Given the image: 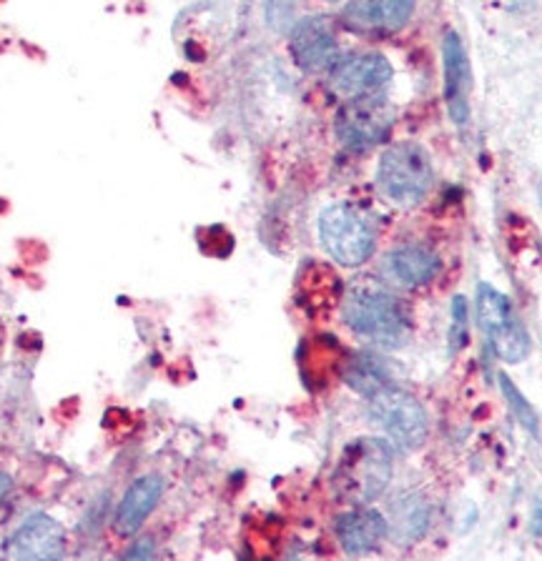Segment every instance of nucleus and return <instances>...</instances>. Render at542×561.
<instances>
[{
  "label": "nucleus",
  "mask_w": 542,
  "mask_h": 561,
  "mask_svg": "<svg viewBox=\"0 0 542 561\" xmlns=\"http://www.w3.org/2000/svg\"><path fill=\"white\" fill-rule=\"evenodd\" d=\"M339 547H342L349 557L370 554L387 537V519L370 506H354L339 516L335 524Z\"/></svg>",
  "instance_id": "nucleus-13"
},
{
  "label": "nucleus",
  "mask_w": 542,
  "mask_h": 561,
  "mask_svg": "<svg viewBox=\"0 0 542 561\" xmlns=\"http://www.w3.org/2000/svg\"><path fill=\"white\" fill-rule=\"evenodd\" d=\"M430 526V512L427 504L417 496H405L395 504V514H392V531L399 543L417 541Z\"/></svg>",
  "instance_id": "nucleus-17"
},
{
  "label": "nucleus",
  "mask_w": 542,
  "mask_h": 561,
  "mask_svg": "<svg viewBox=\"0 0 542 561\" xmlns=\"http://www.w3.org/2000/svg\"><path fill=\"white\" fill-rule=\"evenodd\" d=\"M345 323L380 348H402L409 341V316L387 286L362 278L349 286L342 304Z\"/></svg>",
  "instance_id": "nucleus-1"
},
{
  "label": "nucleus",
  "mask_w": 542,
  "mask_h": 561,
  "mask_svg": "<svg viewBox=\"0 0 542 561\" xmlns=\"http://www.w3.org/2000/svg\"><path fill=\"white\" fill-rule=\"evenodd\" d=\"M302 0H267V21L271 31L284 33L292 31L296 23L302 21Z\"/></svg>",
  "instance_id": "nucleus-19"
},
{
  "label": "nucleus",
  "mask_w": 542,
  "mask_h": 561,
  "mask_svg": "<svg viewBox=\"0 0 542 561\" xmlns=\"http://www.w3.org/2000/svg\"><path fill=\"white\" fill-rule=\"evenodd\" d=\"M538 198H540V204H542V181H540V186H538Z\"/></svg>",
  "instance_id": "nucleus-24"
},
{
  "label": "nucleus",
  "mask_w": 542,
  "mask_h": 561,
  "mask_svg": "<svg viewBox=\"0 0 542 561\" xmlns=\"http://www.w3.org/2000/svg\"><path fill=\"white\" fill-rule=\"evenodd\" d=\"M319 239L339 266L357 268L377 249V228L360 206L335 204L321 210Z\"/></svg>",
  "instance_id": "nucleus-3"
},
{
  "label": "nucleus",
  "mask_w": 542,
  "mask_h": 561,
  "mask_svg": "<svg viewBox=\"0 0 542 561\" xmlns=\"http://www.w3.org/2000/svg\"><path fill=\"white\" fill-rule=\"evenodd\" d=\"M434 171L430 153L415 140L389 146L377 165V186L382 196L399 208H413L427 196Z\"/></svg>",
  "instance_id": "nucleus-4"
},
{
  "label": "nucleus",
  "mask_w": 542,
  "mask_h": 561,
  "mask_svg": "<svg viewBox=\"0 0 542 561\" xmlns=\"http://www.w3.org/2000/svg\"><path fill=\"white\" fill-rule=\"evenodd\" d=\"M500 389H503V397L507 401V407H510V411L515 414V419L520 421V424L528 428L530 434H540V419H538V411L532 409V403L522 397V391L518 389V386L512 383L510 376L500 374Z\"/></svg>",
  "instance_id": "nucleus-18"
},
{
  "label": "nucleus",
  "mask_w": 542,
  "mask_h": 561,
  "mask_svg": "<svg viewBox=\"0 0 542 561\" xmlns=\"http://www.w3.org/2000/svg\"><path fill=\"white\" fill-rule=\"evenodd\" d=\"M465 344H467V304H465V298L458 296V298H454V301H452L450 354L454 356Z\"/></svg>",
  "instance_id": "nucleus-20"
},
{
  "label": "nucleus",
  "mask_w": 542,
  "mask_h": 561,
  "mask_svg": "<svg viewBox=\"0 0 542 561\" xmlns=\"http://www.w3.org/2000/svg\"><path fill=\"white\" fill-rule=\"evenodd\" d=\"M503 5H512V3H520V0H500Z\"/></svg>",
  "instance_id": "nucleus-23"
},
{
  "label": "nucleus",
  "mask_w": 542,
  "mask_h": 561,
  "mask_svg": "<svg viewBox=\"0 0 542 561\" xmlns=\"http://www.w3.org/2000/svg\"><path fill=\"white\" fill-rule=\"evenodd\" d=\"M415 13V0H349L342 11L347 28L364 35L397 33Z\"/></svg>",
  "instance_id": "nucleus-11"
},
{
  "label": "nucleus",
  "mask_w": 542,
  "mask_h": 561,
  "mask_svg": "<svg viewBox=\"0 0 542 561\" xmlns=\"http://www.w3.org/2000/svg\"><path fill=\"white\" fill-rule=\"evenodd\" d=\"M372 424L402 451H415L427 442V411L407 389L397 383L384 386L366 401Z\"/></svg>",
  "instance_id": "nucleus-5"
},
{
  "label": "nucleus",
  "mask_w": 542,
  "mask_h": 561,
  "mask_svg": "<svg viewBox=\"0 0 542 561\" xmlns=\"http://www.w3.org/2000/svg\"><path fill=\"white\" fill-rule=\"evenodd\" d=\"M345 381L366 399H370L372 393L382 391L384 386L395 383L387 364L374 354H357L345 368Z\"/></svg>",
  "instance_id": "nucleus-16"
},
{
  "label": "nucleus",
  "mask_w": 542,
  "mask_h": 561,
  "mask_svg": "<svg viewBox=\"0 0 542 561\" xmlns=\"http://www.w3.org/2000/svg\"><path fill=\"white\" fill-rule=\"evenodd\" d=\"M392 449L382 438H354L339 456L331 486L345 504L364 506L377 499L392 481Z\"/></svg>",
  "instance_id": "nucleus-2"
},
{
  "label": "nucleus",
  "mask_w": 542,
  "mask_h": 561,
  "mask_svg": "<svg viewBox=\"0 0 542 561\" xmlns=\"http://www.w3.org/2000/svg\"><path fill=\"white\" fill-rule=\"evenodd\" d=\"M292 58L307 73H325L339 60V41L335 23L325 15L302 18L292 28Z\"/></svg>",
  "instance_id": "nucleus-9"
},
{
  "label": "nucleus",
  "mask_w": 542,
  "mask_h": 561,
  "mask_svg": "<svg viewBox=\"0 0 542 561\" xmlns=\"http://www.w3.org/2000/svg\"><path fill=\"white\" fill-rule=\"evenodd\" d=\"M477 321L483 329L489 348L505 364H520L530 356V333L512 309L510 298L497 291L495 286H477Z\"/></svg>",
  "instance_id": "nucleus-6"
},
{
  "label": "nucleus",
  "mask_w": 542,
  "mask_h": 561,
  "mask_svg": "<svg viewBox=\"0 0 542 561\" xmlns=\"http://www.w3.org/2000/svg\"><path fill=\"white\" fill-rule=\"evenodd\" d=\"M389 278H395L397 284L415 288L427 286L430 280L442 271V261L434 251L425 249V245H399L384 261Z\"/></svg>",
  "instance_id": "nucleus-15"
},
{
  "label": "nucleus",
  "mask_w": 542,
  "mask_h": 561,
  "mask_svg": "<svg viewBox=\"0 0 542 561\" xmlns=\"http://www.w3.org/2000/svg\"><path fill=\"white\" fill-rule=\"evenodd\" d=\"M392 64L380 53H352V56H339L335 66L329 68V88L339 99H362V95H377L389 85Z\"/></svg>",
  "instance_id": "nucleus-8"
},
{
  "label": "nucleus",
  "mask_w": 542,
  "mask_h": 561,
  "mask_svg": "<svg viewBox=\"0 0 542 561\" xmlns=\"http://www.w3.org/2000/svg\"><path fill=\"white\" fill-rule=\"evenodd\" d=\"M11 486H13L11 477H5V473H0V502H3V499L8 496V491H11Z\"/></svg>",
  "instance_id": "nucleus-22"
},
{
  "label": "nucleus",
  "mask_w": 542,
  "mask_h": 561,
  "mask_svg": "<svg viewBox=\"0 0 542 561\" xmlns=\"http://www.w3.org/2000/svg\"><path fill=\"white\" fill-rule=\"evenodd\" d=\"M442 70H444V101H448L450 118L458 126H467L470 121V64L460 35L454 31L444 33L442 41Z\"/></svg>",
  "instance_id": "nucleus-12"
},
{
  "label": "nucleus",
  "mask_w": 542,
  "mask_h": 561,
  "mask_svg": "<svg viewBox=\"0 0 542 561\" xmlns=\"http://www.w3.org/2000/svg\"><path fill=\"white\" fill-rule=\"evenodd\" d=\"M161 494H163L161 477H154L151 473V477H142L138 481H134L124 494V499H121L116 516H113V529H116V534H121V537H134L148 516H151Z\"/></svg>",
  "instance_id": "nucleus-14"
},
{
  "label": "nucleus",
  "mask_w": 542,
  "mask_h": 561,
  "mask_svg": "<svg viewBox=\"0 0 542 561\" xmlns=\"http://www.w3.org/2000/svg\"><path fill=\"white\" fill-rule=\"evenodd\" d=\"M395 126V108L387 99L377 95H362V99L345 101L335 118V136L347 151L362 153L370 151L389 136Z\"/></svg>",
  "instance_id": "nucleus-7"
},
{
  "label": "nucleus",
  "mask_w": 542,
  "mask_h": 561,
  "mask_svg": "<svg viewBox=\"0 0 542 561\" xmlns=\"http://www.w3.org/2000/svg\"><path fill=\"white\" fill-rule=\"evenodd\" d=\"M530 529H532V534H535V537H542V502L538 504V508H535V514H532Z\"/></svg>",
  "instance_id": "nucleus-21"
},
{
  "label": "nucleus",
  "mask_w": 542,
  "mask_h": 561,
  "mask_svg": "<svg viewBox=\"0 0 542 561\" xmlns=\"http://www.w3.org/2000/svg\"><path fill=\"white\" fill-rule=\"evenodd\" d=\"M66 551L64 526L48 514H33L5 541L8 559H60Z\"/></svg>",
  "instance_id": "nucleus-10"
}]
</instances>
